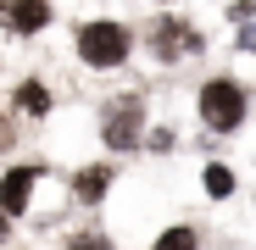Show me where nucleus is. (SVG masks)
I'll return each instance as SVG.
<instances>
[{
    "instance_id": "nucleus-1",
    "label": "nucleus",
    "mask_w": 256,
    "mask_h": 250,
    "mask_svg": "<svg viewBox=\"0 0 256 250\" xmlns=\"http://www.w3.org/2000/svg\"><path fill=\"white\" fill-rule=\"evenodd\" d=\"M72 45H78V61L90 72H112V67H122L128 56H134V33H128L117 17H90V22H78Z\"/></svg>"
},
{
    "instance_id": "nucleus-12",
    "label": "nucleus",
    "mask_w": 256,
    "mask_h": 250,
    "mask_svg": "<svg viewBox=\"0 0 256 250\" xmlns=\"http://www.w3.org/2000/svg\"><path fill=\"white\" fill-rule=\"evenodd\" d=\"M173 145H178V134H173V128H156L145 150H156V156H167V150H173Z\"/></svg>"
},
{
    "instance_id": "nucleus-13",
    "label": "nucleus",
    "mask_w": 256,
    "mask_h": 250,
    "mask_svg": "<svg viewBox=\"0 0 256 250\" xmlns=\"http://www.w3.org/2000/svg\"><path fill=\"white\" fill-rule=\"evenodd\" d=\"M12 139H17V134H12V117H0V156L12 150Z\"/></svg>"
},
{
    "instance_id": "nucleus-2",
    "label": "nucleus",
    "mask_w": 256,
    "mask_h": 250,
    "mask_svg": "<svg viewBox=\"0 0 256 250\" xmlns=\"http://www.w3.org/2000/svg\"><path fill=\"white\" fill-rule=\"evenodd\" d=\"M195 106H200V122L212 134H234L245 122V83L240 78H206L200 95H195Z\"/></svg>"
},
{
    "instance_id": "nucleus-6",
    "label": "nucleus",
    "mask_w": 256,
    "mask_h": 250,
    "mask_svg": "<svg viewBox=\"0 0 256 250\" xmlns=\"http://www.w3.org/2000/svg\"><path fill=\"white\" fill-rule=\"evenodd\" d=\"M106 189H112V167H106V161L78 167V173H72V200H78V206H100Z\"/></svg>"
},
{
    "instance_id": "nucleus-11",
    "label": "nucleus",
    "mask_w": 256,
    "mask_h": 250,
    "mask_svg": "<svg viewBox=\"0 0 256 250\" xmlns=\"http://www.w3.org/2000/svg\"><path fill=\"white\" fill-rule=\"evenodd\" d=\"M67 250H117V245L100 228H78V234H67Z\"/></svg>"
},
{
    "instance_id": "nucleus-15",
    "label": "nucleus",
    "mask_w": 256,
    "mask_h": 250,
    "mask_svg": "<svg viewBox=\"0 0 256 250\" xmlns=\"http://www.w3.org/2000/svg\"><path fill=\"white\" fill-rule=\"evenodd\" d=\"M0 17H6V6H0Z\"/></svg>"
},
{
    "instance_id": "nucleus-9",
    "label": "nucleus",
    "mask_w": 256,
    "mask_h": 250,
    "mask_svg": "<svg viewBox=\"0 0 256 250\" xmlns=\"http://www.w3.org/2000/svg\"><path fill=\"white\" fill-rule=\"evenodd\" d=\"M150 250H200V234H195L190 223H178V228H167V234H162Z\"/></svg>"
},
{
    "instance_id": "nucleus-4",
    "label": "nucleus",
    "mask_w": 256,
    "mask_h": 250,
    "mask_svg": "<svg viewBox=\"0 0 256 250\" xmlns=\"http://www.w3.org/2000/svg\"><path fill=\"white\" fill-rule=\"evenodd\" d=\"M150 50H156V61H184V56L200 50V33L184 28L178 17H156L150 22Z\"/></svg>"
},
{
    "instance_id": "nucleus-7",
    "label": "nucleus",
    "mask_w": 256,
    "mask_h": 250,
    "mask_svg": "<svg viewBox=\"0 0 256 250\" xmlns=\"http://www.w3.org/2000/svg\"><path fill=\"white\" fill-rule=\"evenodd\" d=\"M6 22L17 28V33H39L50 22V0H12L6 6Z\"/></svg>"
},
{
    "instance_id": "nucleus-10",
    "label": "nucleus",
    "mask_w": 256,
    "mask_h": 250,
    "mask_svg": "<svg viewBox=\"0 0 256 250\" xmlns=\"http://www.w3.org/2000/svg\"><path fill=\"white\" fill-rule=\"evenodd\" d=\"M200 184H206V195H212V200H228V195H234V173H228L223 161H212Z\"/></svg>"
},
{
    "instance_id": "nucleus-3",
    "label": "nucleus",
    "mask_w": 256,
    "mask_h": 250,
    "mask_svg": "<svg viewBox=\"0 0 256 250\" xmlns=\"http://www.w3.org/2000/svg\"><path fill=\"white\" fill-rule=\"evenodd\" d=\"M145 128V95H112V106L100 111V145L106 150H134Z\"/></svg>"
},
{
    "instance_id": "nucleus-14",
    "label": "nucleus",
    "mask_w": 256,
    "mask_h": 250,
    "mask_svg": "<svg viewBox=\"0 0 256 250\" xmlns=\"http://www.w3.org/2000/svg\"><path fill=\"white\" fill-rule=\"evenodd\" d=\"M6 239H12V217H6V212H0V245H6Z\"/></svg>"
},
{
    "instance_id": "nucleus-5",
    "label": "nucleus",
    "mask_w": 256,
    "mask_h": 250,
    "mask_svg": "<svg viewBox=\"0 0 256 250\" xmlns=\"http://www.w3.org/2000/svg\"><path fill=\"white\" fill-rule=\"evenodd\" d=\"M34 189H39V167H12V173L0 178V212L22 217L28 206H34Z\"/></svg>"
},
{
    "instance_id": "nucleus-8",
    "label": "nucleus",
    "mask_w": 256,
    "mask_h": 250,
    "mask_svg": "<svg viewBox=\"0 0 256 250\" xmlns=\"http://www.w3.org/2000/svg\"><path fill=\"white\" fill-rule=\"evenodd\" d=\"M50 106H56V100H50V89H45L39 78H22V83H17V111H22V117H50Z\"/></svg>"
}]
</instances>
